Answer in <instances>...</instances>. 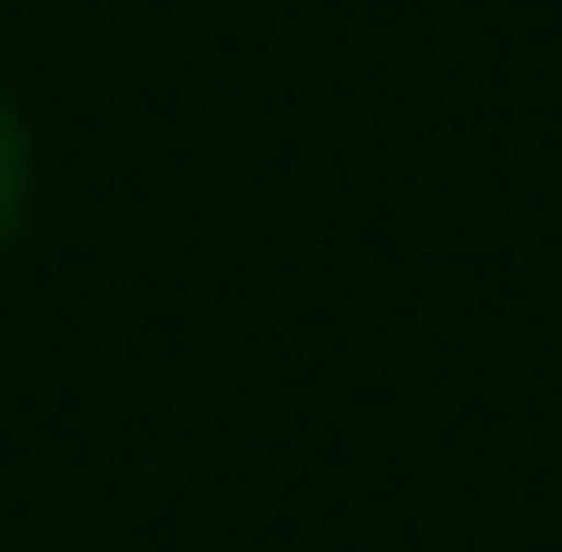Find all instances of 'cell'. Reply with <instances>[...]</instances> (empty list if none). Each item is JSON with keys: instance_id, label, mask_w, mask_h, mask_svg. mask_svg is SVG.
<instances>
[{"instance_id": "1", "label": "cell", "mask_w": 562, "mask_h": 552, "mask_svg": "<svg viewBox=\"0 0 562 552\" xmlns=\"http://www.w3.org/2000/svg\"><path fill=\"white\" fill-rule=\"evenodd\" d=\"M20 198H30V158H20V119H10V99H0V247H10V227H20Z\"/></svg>"}]
</instances>
